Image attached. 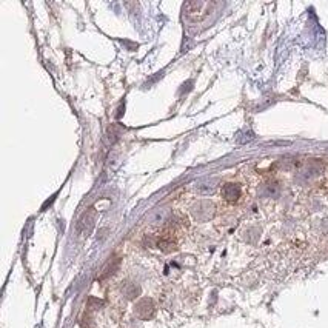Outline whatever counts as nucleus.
I'll return each mask as SVG.
<instances>
[{"mask_svg":"<svg viewBox=\"0 0 328 328\" xmlns=\"http://www.w3.org/2000/svg\"><path fill=\"white\" fill-rule=\"evenodd\" d=\"M136 311L140 317L146 319V317H151L152 313H154V305H152V300L151 299H142L137 306H136Z\"/></svg>","mask_w":328,"mask_h":328,"instance_id":"nucleus-1","label":"nucleus"},{"mask_svg":"<svg viewBox=\"0 0 328 328\" xmlns=\"http://www.w3.org/2000/svg\"><path fill=\"white\" fill-rule=\"evenodd\" d=\"M222 196L228 200V202H236L240 197V188L236 183H226L222 188Z\"/></svg>","mask_w":328,"mask_h":328,"instance_id":"nucleus-2","label":"nucleus"}]
</instances>
